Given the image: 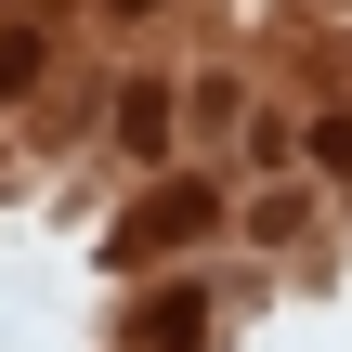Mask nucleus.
I'll return each instance as SVG.
<instances>
[{"label": "nucleus", "instance_id": "f257e3e1", "mask_svg": "<svg viewBox=\"0 0 352 352\" xmlns=\"http://www.w3.org/2000/svg\"><path fill=\"white\" fill-rule=\"evenodd\" d=\"M170 235H209V183H170V196H144L131 248H170Z\"/></svg>", "mask_w": 352, "mask_h": 352}, {"label": "nucleus", "instance_id": "f03ea898", "mask_svg": "<svg viewBox=\"0 0 352 352\" xmlns=\"http://www.w3.org/2000/svg\"><path fill=\"white\" fill-rule=\"evenodd\" d=\"M196 327H209L196 287H183V300H144V352H196Z\"/></svg>", "mask_w": 352, "mask_h": 352}, {"label": "nucleus", "instance_id": "7ed1b4c3", "mask_svg": "<svg viewBox=\"0 0 352 352\" xmlns=\"http://www.w3.org/2000/svg\"><path fill=\"white\" fill-rule=\"evenodd\" d=\"M314 157H327V170H352V118H327V131H314Z\"/></svg>", "mask_w": 352, "mask_h": 352}, {"label": "nucleus", "instance_id": "20e7f679", "mask_svg": "<svg viewBox=\"0 0 352 352\" xmlns=\"http://www.w3.org/2000/svg\"><path fill=\"white\" fill-rule=\"evenodd\" d=\"M118 13H157V0H118Z\"/></svg>", "mask_w": 352, "mask_h": 352}]
</instances>
